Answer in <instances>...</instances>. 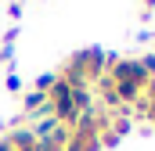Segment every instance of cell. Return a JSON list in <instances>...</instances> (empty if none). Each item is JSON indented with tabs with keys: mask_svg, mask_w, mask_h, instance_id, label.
<instances>
[{
	"mask_svg": "<svg viewBox=\"0 0 155 151\" xmlns=\"http://www.w3.org/2000/svg\"><path fill=\"white\" fill-rule=\"evenodd\" d=\"M29 151H36V148H29Z\"/></svg>",
	"mask_w": 155,
	"mask_h": 151,
	"instance_id": "1",
	"label": "cell"
}]
</instances>
